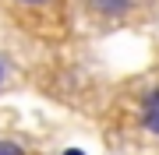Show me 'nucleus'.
Returning <instances> with one entry per match:
<instances>
[{
  "label": "nucleus",
  "mask_w": 159,
  "mask_h": 155,
  "mask_svg": "<svg viewBox=\"0 0 159 155\" xmlns=\"http://www.w3.org/2000/svg\"><path fill=\"white\" fill-rule=\"evenodd\" d=\"M145 127L152 134H159V88H152L145 99Z\"/></svg>",
  "instance_id": "obj_2"
},
{
  "label": "nucleus",
  "mask_w": 159,
  "mask_h": 155,
  "mask_svg": "<svg viewBox=\"0 0 159 155\" xmlns=\"http://www.w3.org/2000/svg\"><path fill=\"white\" fill-rule=\"evenodd\" d=\"M0 155H25V152L18 148L14 141H0Z\"/></svg>",
  "instance_id": "obj_3"
},
{
  "label": "nucleus",
  "mask_w": 159,
  "mask_h": 155,
  "mask_svg": "<svg viewBox=\"0 0 159 155\" xmlns=\"http://www.w3.org/2000/svg\"><path fill=\"white\" fill-rule=\"evenodd\" d=\"M4 78H7V71H4V63H0V85H4Z\"/></svg>",
  "instance_id": "obj_5"
},
{
  "label": "nucleus",
  "mask_w": 159,
  "mask_h": 155,
  "mask_svg": "<svg viewBox=\"0 0 159 155\" xmlns=\"http://www.w3.org/2000/svg\"><path fill=\"white\" fill-rule=\"evenodd\" d=\"M89 7L102 18H120L131 11V0H89Z\"/></svg>",
  "instance_id": "obj_1"
},
{
  "label": "nucleus",
  "mask_w": 159,
  "mask_h": 155,
  "mask_svg": "<svg viewBox=\"0 0 159 155\" xmlns=\"http://www.w3.org/2000/svg\"><path fill=\"white\" fill-rule=\"evenodd\" d=\"M21 4H46V0H21Z\"/></svg>",
  "instance_id": "obj_6"
},
{
  "label": "nucleus",
  "mask_w": 159,
  "mask_h": 155,
  "mask_svg": "<svg viewBox=\"0 0 159 155\" xmlns=\"http://www.w3.org/2000/svg\"><path fill=\"white\" fill-rule=\"evenodd\" d=\"M64 155H85L81 148H64Z\"/></svg>",
  "instance_id": "obj_4"
}]
</instances>
